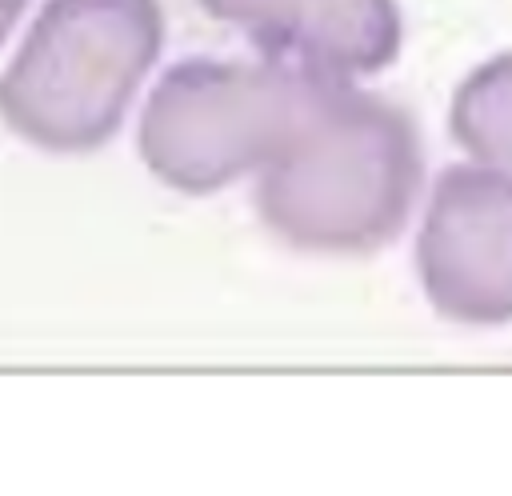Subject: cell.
Wrapping results in <instances>:
<instances>
[{
	"instance_id": "obj_1",
	"label": "cell",
	"mask_w": 512,
	"mask_h": 496,
	"mask_svg": "<svg viewBox=\"0 0 512 496\" xmlns=\"http://www.w3.org/2000/svg\"><path fill=\"white\" fill-rule=\"evenodd\" d=\"M420 188L416 120L356 80H320L288 144L256 172L252 208L296 252L368 256L404 232Z\"/></svg>"
},
{
	"instance_id": "obj_2",
	"label": "cell",
	"mask_w": 512,
	"mask_h": 496,
	"mask_svg": "<svg viewBox=\"0 0 512 496\" xmlns=\"http://www.w3.org/2000/svg\"><path fill=\"white\" fill-rule=\"evenodd\" d=\"M160 52V0H44L0 72V120L40 152H96L124 128Z\"/></svg>"
},
{
	"instance_id": "obj_3",
	"label": "cell",
	"mask_w": 512,
	"mask_h": 496,
	"mask_svg": "<svg viewBox=\"0 0 512 496\" xmlns=\"http://www.w3.org/2000/svg\"><path fill=\"white\" fill-rule=\"evenodd\" d=\"M320 80L272 60L184 56L152 84L136 148L144 168L184 196H212L256 176L304 120Z\"/></svg>"
},
{
	"instance_id": "obj_4",
	"label": "cell",
	"mask_w": 512,
	"mask_h": 496,
	"mask_svg": "<svg viewBox=\"0 0 512 496\" xmlns=\"http://www.w3.org/2000/svg\"><path fill=\"white\" fill-rule=\"evenodd\" d=\"M412 260L444 320L512 324V176L472 160L448 164L432 184Z\"/></svg>"
},
{
	"instance_id": "obj_5",
	"label": "cell",
	"mask_w": 512,
	"mask_h": 496,
	"mask_svg": "<svg viewBox=\"0 0 512 496\" xmlns=\"http://www.w3.org/2000/svg\"><path fill=\"white\" fill-rule=\"evenodd\" d=\"M200 8L240 28L264 60L328 80L376 76L404 44L396 0H200Z\"/></svg>"
},
{
	"instance_id": "obj_6",
	"label": "cell",
	"mask_w": 512,
	"mask_h": 496,
	"mask_svg": "<svg viewBox=\"0 0 512 496\" xmlns=\"http://www.w3.org/2000/svg\"><path fill=\"white\" fill-rule=\"evenodd\" d=\"M448 132L472 164L512 176V52L476 64L456 84Z\"/></svg>"
},
{
	"instance_id": "obj_7",
	"label": "cell",
	"mask_w": 512,
	"mask_h": 496,
	"mask_svg": "<svg viewBox=\"0 0 512 496\" xmlns=\"http://www.w3.org/2000/svg\"><path fill=\"white\" fill-rule=\"evenodd\" d=\"M24 8H28V0H0V48L8 44V36H12V28L20 24Z\"/></svg>"
}]
</instances>
